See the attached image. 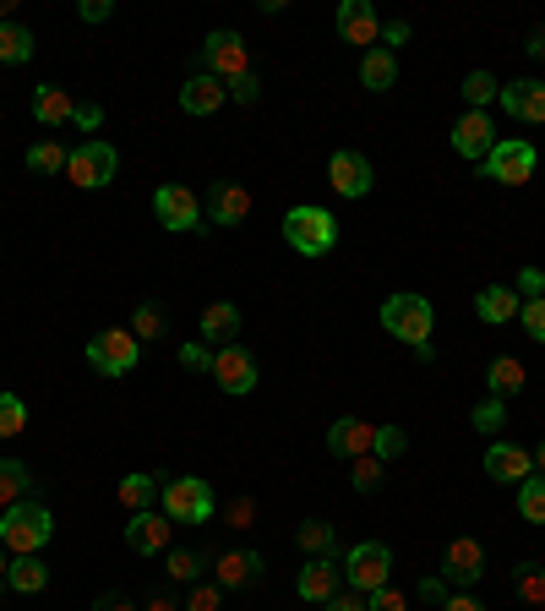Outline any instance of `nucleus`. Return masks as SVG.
I'll return each mask as SVG.
<instances>
[{
  "instance_id": "1",
  "label": "nucleus",
  "mask_w": 545,
  "mask_h": 611,
  "mask_svg": "<svg viewBox=\"0 0 545 611\" xmlns=\"http://www.w3.org/2000/svg\"><path fill=\"white\" fill-rule=\"evenodd\" d=\"M55 540V513L45 502H12L0 508V546L17 557H39Z\"/></svg>"
},
{
  "instance_id": "2",
  "label": "nucleus",
  "mask_w": 545,
  "mask_h": 611,
  "mask_svg": "<svg viewBox=\"0 0 545 611\" xmlns=\"http://www.w3.org/2000/svg\"><path fill=\"white\" fill-rule=\"evenodd\" d=\"M382 328H387L393 339H404V344L425 350V344H431V328H436V311H431V301H425V295L398 290V295H387V301H382Z\"/></svg>"
},
{
  "instance_id": "3",
  "label": "nucleus",
  "mask_w": 545,
  "mask_h": 611,
  "mask_svg": "<svg viewBox=\"0 0 545 611\" xmlns=\"http://www.w3.org/2000/svg\"><path fill=\"white\" fill-rule=\"evenodd\" d=\"M284 241H289L300 257H322V252H333V246H338V219H333L327 208L300 203V208H289V213H284Z\"/></svg>"
},
{
  "instance_id": "4",
  "label": "nucleus",
  "mask_w": 545,
  "mask_h": 611,
  "mask_svg": "<svg viewBox=\"0 0 545 611\" xmlns=\"http://www.w3.org/2000/svg\"><path fill=\"white\" fill-rule=\"evenodd\" d=\"M534 164H540L534 143H523V137H496V148L480 159V175L496 181V186H523V181H534Z\"/></svg>"
},
{
  "instance_id": "5",
  "label": "nucleus",
  "mask_w": 545,
  "mask_h": 611,
  "mask_svg": "<svg viewBox=\"0 0 545 611\" xmlns=\"http://www.w3.org/2000/svg\"><path fill=\"white\" fill-rule=\"evenodd\" d=\"M137 361H143V339L132 328H104L88 339V366L99 377H126V371H137Z\"/></svg>"
},
{
  "instance_id": "6",
  "label": "nucleus",
  "mask_w": 545,
  "mask_h": 611,
  "mask_svg": "<svg viewBox=\"0 0 545 611\" xmlns=\"http://www.w3.org/2000/svg\"><path fill=\"white\" fill-rule=\"evenodd\" d=\"M121 170V154L104 143V137H88L83 148H72V164H66V181L83 186V192H104Z\"/></svg>"
},
{
  "instance_id": "7",
  "label": "nucleus",
  "mask_w": 545,
  "mask_h": 611,
  "mask_svg": "<svg viewBox=\"0 0 545 611\" xmlns=\"http://www.w3.org/2000/svg\"><path fill=\"white\" fill-rule=\"evenodd\" d=\"M164 518L170 524H208L213 518V486L197 475L164 480Z\"/></svg>"
},
{
  "instance_id": "8",
  "label": "nucleus",
  "mask_w": 545,
  "mask_h": 611,
  "mask_svg": "<svg viewBox=\"0 0 545 611\" xmlns=\"http://www.w3.org/2000/svg\"><path fill=\"white\" fill-rule=\"evenodd\" d=\"M387 573H393V551H387L382 540H360V546L344 551V578H349V589L371 595V589L387 584Z\"/></svg>"
},
{
  "instance_id": "9",
  "label": "nucleus",
  "mask_w": 545,
  "mask_h": 611,
  "mask_svg": "<svg viewBox=\"0 0 545 611\" xmlns=\"http://www.w3.org/2000/svg\"><path fill=\"white\" fill-rule=\"evenodd\" d=\"M202 72H208V77H219V83H235V77H246V72H251L246 39H240V34H230V28L208 34V45H202Z\"/></svg>"
},
{
  "instance_id": "10",
  "label": "nucleus",
  "mask_w": 545,
  "mask_h": 611,
  "mask_svg": "<svg viewBox=\"0 0 545 611\" xmlns=\"http://www.w3.org/2000/svg\"><path fill=\"white\" fill-rule=\"evenodd\" d=\"M153 219L170 235H186V230H202V203H197L191 186H159L153 192Z\"/></svg>"
},
{
  "instance_id": "11",
  "label": "nucleus",
  "mask_w": 545,
  "mask_h": 611,
  "mask_svg": "<svg viewBox=\"0 0 545 611\" xmlns=\"http://www.w3.org/2000/svg\"><path fill=\"white\" fill-rule=\"evenodd\" d=\"M257 377H262V366H257V355H251V350H240V344L213 350V382H219L230 399L251 393V388H257Z\"/></svg>"
},
{
  "instance_id": "12",
  "label": "nucleus",
  "mask_w": 545,
  "mask_h": 611,
  "mask_svg": "<svg viewBox=\"0 0 545 611\" xmlns=\"http://www.w3.org/2000/svg\"><path fill=\"white\" fill-rule=\"evenodd\" d=\"M442 578H447V584H458V589L480 584V578H485V546H480L474 535L447 540V551H442Z\"/></svg>"
},
{
  "instance_id": "13",
  "label": "nucleus",
  "mask_w": 545,
  "mask_h": 611,
  "mask_svg": "<svg viewBox=\"0 0 545 611\" xmlns=\"http://www.w3.org/2000/svg\"><path fill=\"white\" fill-rule=\"evenodd\" d=\"M327 181H333V192L338 197H349V203H360L366 192H371V159L366 154H355V148H338L333 159H327Z\"/></svg>"
},
{
  "instance_id": "14",
  "label": "nucleus",
  "mask_w": 545,
  "mask_h": 611,
  "mask_svg": "<svg viewBox=\"0 0 545 611\" xmlns=\"http://www.w3.org/2000/svg\"><path fill=\"white\" fill-rule=\"evenodd\" d=\"M338 589H344V567H338L333 557H306V567H300V578H295V595H300L306 606H327Z\"/></svg>"
},
{
  "instance_id": "15",
  "label": "nucleus",
  "mask_w": 545,
  "mask_h": 611,
  "mask_svg": "<svg viewBox=\"0 0 545 611\" xmlns=\"http://www.w3.org/2000/svg\"><path fill=\"white\" fill-rule=\"evenodd\" d=\"M338 34H344V45H366V50H376V39H382V17H376L371 0H344V7H338Z\"/></svg>"
},
{
  "instance_id": "16",
  "label": "nucleus",
  "mask_w": 545,
  "mask_h": 611,
  "mask_svg": "<svg viewBox=\"0 0 545 611\" xmlns=\"http://www.w3.org/2000/svg\"><path fill=\"white\" fill-rule=\"evenodd\" d=\"M491 148H496V137H491V115H485V110H463L458 126H453V154L480 164Z\"/></svg>"
},
{
  "instance_id": "17",
  "label": "nucleus",
  "mask_w": 545,
  "mask_h": 611,
  "mask_svg": "<svg viewBox=\"0 0 545 611\" xmlns=\"http://www.w3.org/2000/svg\"><path fill=\"white\" fill-rule=\"evenodd\" d=\"M170 518L164 513H153V508H143V513H132L126 518V546L137 551V557H159L164 546H170Z\"/></svg>"
},
{
  "instance_id": "18",
  "label": "nucleus",
  "mask_w": 545,
  "mask_h": 611,
  "mask_svg": "<svg viewBox=\"0 0 545 611\" xmlns=\"http://www.w3.org/2000/svg\"><path fill=\"white\" fill-rule=\"evenodd\" d=\"M224 99H230V83H219V77H208V72L186 77V88H181V110H186V115H219Z\"/></svg>"
},
{
  "instance_id": "19",
  "label": "nucleus",
  "mask_w": 545,
  "mask_h": 611,
  "mask_svg": "<svg viewBox=\"0 0 545 611\" xmlns=\"http://www.w3.org/2000/svg\"><path fill=\"white\" fill-rule=\"evenodd\" d=\"M246 213H251V192H246V186L219 181V186L208 192V213H202V219H213V224L235 230V224H246Z\"/></svg>"
},
{
  "instance_id": "20",
  "label": "nucleus",
  "mask_w": 545,
  "mask_h": 611,
  "mask_svg": "<svg viewBox=\"0 0 545 611\" xmlns=\"http://www.w3.org/2000/svg\"><path fill=\"white\" fill-rule=\"evenodd\" d=\"M371 437H376V426L344 415V420L327 426V453H338V459H366V453H371Z\"/></svg>"
},
{
  "instance_id": "21",
  "label": "nucleus",
  "mask_w": 545,
  "mask_h": 611,
  "mask_svg": "<svg viewBox=\"0 0 545 611\" xmlns=\"http://www.w3.org/2000/svg\"><path fill=\"white\" fill-rule=\"evenodd\" d=\"M485 475H491V480H529V475H534V459H529V448H518V442H491V448H485Z\"/></svg>"
},
{
  "instance_id": "22",
  "label": "nucleus",
  "mask_w": 545,
  "mask_h": 611,
  "mask_svg": "<svg viewBox=\"0 0 545 611\" xmlns=\"http://www.w3.org/2000/svg\"><path fill=\"white\" fill-rule=\"evenodd\" d=\"M501 110L512 115V121H545V83H534V77H523V83H507L501 88Z\"/></svg>"
},
{
  "instance_id": "23",
  "label": "nucleus",
  "mask_w": 545,
  "mask_h": 611,
  "mask_svg": "<svg viewBox=\"0 0 545 611\" xmlns=\"http://www.w3.org/2000/svg\"><path fill=\"white\" fill-rule=\"evenodd\" d=\"M518 306H523V301H518V290H512V284H485V290L474 295V317H480V322H491V328L512 322V317H518Z\"/></svg>"
},
{
  "instance_id": "24",
  "label": "nucleus",
  "mask_w": 545,
  "mask_h": 611,
  "mask_svg": "<svg viewBox=\"0 0 545 611\" xmlns=\"http://www.w3.org/2000/svg\"><path fill=\"white\" fill-rule=\"evenodd\" d=\"M235 333H240V306L235 301H213L202 311V344L208 350H224V344H235Z\"/></svg>"
},
{
  "instance_id": "25",
  "label": "nucleus",
  "mask_w": 545,
  "mask_h": 611,
  "mask_svg": "<svg viewBox=\"0 0 545 611\" xmlns=\"http://www.w3.org/2000/svg\"><path fill=\"white\" fill-rule=\"evenodd\" d=\"M72 115H77V99H72V88H55V83H45V88L34 94V121H39V126H55V132H61Z\"/></svg>"
},
{
  "instance_id": "26",
  "label": "nucleus",
  "mask_w": 545,
  "mask_h": 611,
  "mask_svg": "<svg viewBox=\"0 0 545 611\" xmlns=\"http://www.w3.org/2000/svg\"><path fill=\"white\" fill-rule=\"evenodd\" d=\"M262 578V551H224L219 557V584L224 589H246Z\"/></svg>"
},
{
  "instance_id": "27",
  "label": "nucleus",
  "mask_w": 545,
  "mask_h": 611,
  "mask_svg": "<svg viewBox=\"0 0 545 611\" xmlns=\"http://www.w3.org/2000/svg\"><path fill=\"white\" fill-rule=\"evenodd\" d=\"M360 83H366L371 94H387V88L398 83V56H393V50H382V45H376V50H366V56H360Z\"/></svg>"
},
{
  "instance_id": "28",
  "label": "nucleus",
  "mask_w": 545,
  "mask_h": 611,
  "mask_svg": "<svg viewBox=\"0 0 545 611\" xmlns=\"http://www.w3.org/2000/svg\"><path fill=\"white\" fill-rule=\"evenodd\" d=\"M523 382H529V371H523L512 355H496V361L485 366V388H491V399H512V393H523Z\"/></svg>"
},
{
  "instance_id": "29",
  "label": "nucleus",
  "mask_w": 545,
  "mask_h": 611,
  "mask_svg": "<svg viewBox=\"0 0 545 611\" xmlns=\"http://www.w3.org/2000/svg\"><path fill=\"white\" fill-rule=\"evenodd\" d=\"M7 584H12L17 595H39V589L50 584V567H45V557H12V567H7Z\"/></svg>"
},
{
  "instance_id": "30",
  "label": "nucleus",
  "mask_w": 545,
  "mask_h": 611,
  "mask_svg": "<svg viewBox=\"0 0 545 611\" xmlns=\"http://www.w3.org/2000/svg\"><path fill=\"white\" fill-rule=\"evenodd\" d=\"M0 61H7V66L34 61V34H28V28H17V23H0Z\"/></svg>"
},
{
  "instance_id": "31",
  "label": "nucleus",
  "mask_w": 545,
  "mask_h": 611,
  "mask_svg": "<svg viewBox=\"0 0 545 611\" xmlns=\"http://www.w3.org/2000/svg\"><path fill=\"white\" fill-rule=\"evenodd\" d=\"M295 540H300V551H306V557H333V546H338L333 524H322V518H306V524L295 529Z\"/></svg>"
},
{
  "instance_id": "32",
  "label": "nucleus",
  "mask_w": 545,
  "mask_h": 611,
  "mask_svg": "<svg viewBox=\"0 0 545 611\" xmlns=\"http://www.w3.org/2000/svg\"><path fill=\"white\" fill-rule=\"evenodd\" d=\"M66 164H72V148H61V143H34L28 148V170H39V175H66Z\"/></svg>"
},
{
  "instance_id": "33",
  "label": "nucleus",
  "mask_w": 545,
  "mask_h": 611,
  "mask_svg": "<svg viewBox=\"0 0 545 611\" xmlns=\"http://www.w3.org/2000/svg\"><path fill=\"white\" fill-rule=\"evenodd\" d=\"M518 518H529V524H545V475H529V480H518Z\"/></svg>"
},
{
  "instance_id": "34",
  "label": "nucleus",
  "mask_w": 545,
  "mask_h": 611,
  "mask_svg": "<svg viewBox=\"0 0 545 611\" xmlns=\"http://www.w3.org/2000/svg\"><path fill=\"white\" fill-rule=\"evenodd\" d=\"M28 486H34V480H28V464H23V459H0V508H12Z\"/></svg>"
},
{
  "instance_id": "35",
  "label": "nucleus",
  "mask_w": 545,
  "mask_h": 611,
  "mask_svg": "<svg viewBox=\"0 0 545 611\" xmlns=\"http://www.w3.org/2000/svg\"><path fill=\"white\" fill-rule=\"evenodd\" d=\"M491 99H501V83L491 72H469L463 77V105L469 110H491Z\"/></svg>"
},
{
  "instance_id": "36",
  "label": "nucleus",
  "mask_w": 545,
  "mask_h": 611,
  "mask_svg": "<svg viewBox=\"0 0 545 611\" xmlns=\"http://www.w3.org/2000/svg\"><path fill=\"white\" fill-rule=\"evenodd\" d=\"M404 448H409V431L404 426H376V437H371V459H404Z\"/></svg>"
},
{
  "instance_id": "37",
  "label": "nucleus",
  "mask_w": 545,
  "mask_h": 611,
  "mask_svg": "<svg viewBox=\"0 0 545 611\" xmlns=\"http://www.w3.org/2000/svg\"><path fill=\"white\" fill-rule=\"evenodd\" d=\"M512 589H518L523 600L545 606V567H540V562H518V573H512Z\"/></svg>"
},
{
  "instance_id": "38",
  "label": "nucleus",
  "mask_w": 545,
  "mask_h": 611,
  "mask_svg": "<svg viewBox=\"0 0 545 611\" xmlns=\"http://www.w3.org/2000/svg\"><path fill=\"white\" fill-rule=\"evenodd\" d=\"M469 420H474V431H480V437H496V431L507 426V404H501V399H480Z\"/></svg>"
},
{
  "instance_id": "39",
  "label": "nucleus",
  "mask_w": 545,
  "mask_h": 611,
  "mask_svg": "<svg viewBox=\"0 0 545 611\" xmlns=\"http://www.w3.org/2000/svg\"><path fill=\"white\" fill-rule=\"evenodd\" d=\"M164 328H170V317H164V306H159V301H143V306H137V328H132V333H137L143 344H148V339H159Z\"/></svg>"
},
{
  "instance_id": "40",
  "label": "nucleus",
  "mask_w": 545,
  "mask_h": 611,
  "mask_svg": "<svg viewBox=\"0 0 545 611\" xmlns=\"http://www.w3.org/2000/svg\"><path fill=\"white\" fill-rule=\"evenodd\" d=\"M28 426V404L17 393H0V437H17Z\"/></svg>"
},
{
  "instance_id": "41",
  "label": "nucleus",
  "mask_w": 545,
  "mask_h": 611,
  "mask_svg": "<svg viewBox=\"0 0 545 611\" xmlns=\"http://www.w3.org/2000/svg\"><path fill=\"white\" fill-rule=\"evenodd\" d=\"M121 502H126L132 513H143V508L153 502V475H126V480H121Z\"/></svg>"
},
{
  "instance_id": "42",
  "label": "nucleus",
  "mask_w": 545,
  "mask_h": 611,
  "mask_svg": "<svg viewBox=\"0 0 545 611\" xmlns=\"http://www.w3.org/2000/svg\"><path fill=\"white\" fill-rule=\"evenodd\" d=\"M202 562H208L202 551H170V578L175 584H197L202 578Z\"/></svg>"
},
{
  "instance_id": "43",
  "label": "nucleus",
  "mask_w": 545,
  "mask_h": 611,
  "mask_svg": "<svg viewBox=\"0 0 545 611\" xmlns=\"http://www.w3.org/2000/svg\"><path fill=\"white\" fill-rule=\"evenodd\" d=\"M518 322H523L529 339L545 344V295H540V301H523V306H518Z\"/></svg>"
},
{
  "instance_id": "44",
  "label": "nucleus",
  "mask_w": 545,
  "mask_h": 611,
  "mask_svg": "<svg viewBox=\"0 0 545 611\" xmlns=\"http://www.w3.org/2000/svg\"><path fill=\"white\" fill-rule=\"evenodd\" d=\"M224 606V584H197L186 595V611H219Z\"/></svg>"
},
{
  "instance_id": "45",
  "label": "nucleus",
  "mask_w": 545,
  "mask_h": 611,
  "mask_svg": "<svg viewBox=\"0 0 545 611\" xmlns=\"http://www.w3.org/2000/svg\"><path fill=\"white\" fill-rule=\"evenodd\" d=\"M382 486V459H355V491H376Z\"/></svg>"
},
{
  "instance_id": "46",
  "label": "nucleus",
  "mask_w": 545,
  "mask_h": 611,
  "mask_svg": "<svg viewBox=\"0 0 545 611\" xmlns=\"http://www.w3.org/2000/svg\"><path fill=\"white\" fill-rule=\"evenodd\" d=\"M366 611H409V606H404V595H398L393 584H382V589L366 595Z\"/></svg>"
},
{
  "instance_id": "47",
  "label": "nucleus",
  "mask_w": 545,
  "mask_h": 611,
  "mask_svg": "<svg viewBox=\"0 0 545 611\" xmlns=\"http://www.w3.org/2000/svg\"><path fill=\"white\" fill-rule=\"evenodd\" d=\"M230 99H235V105H257V99H262V83H257V72L235 77V83H230Z\"/></svg>"
},
{
  "instance_id": "48",
  "label": "nucleus",
  "mask_w": 545,
  "mask_h": 611,
  "mask_svg": "<svg viewBox=\"0 0 545 611\" xmlns=\"http://www.w3.org/2000/svg\"><path fill=\"white\" fill-rule=\"evenodd\" d=\"M512 290H518V301H540V295H545V273H540V268H523Z\"/></svg>"
},
{
  "instance_id": "49",
  "label": "nucleus",
  "mask_w": 545,
  "mask_h": 611,
  "mask_svg": "<svg viewBox=\"0 0 545 611\" xmlns=\"http://www.w3.org/2000/svg\"><path fill=\"white\" fill-rule=\"evenodd\" d=\"M181 366H186V371H213V350H208V344H186V350H181Z\"/></svg>"
},
{
  "instance_id": "50",
  "label": "nucleus",
  "mask_w": 545,
  "mask_h": 611,
  "mask_svg": "<svg viewBox=\"0 0 545 611\" xmlns=\"http://www.w3.org/2000/svg\"><path fill=\"white\" fill-rule=\"evenodd\" d=\"M72 126H77V132H99V126H104V105H77Z\"/></svg>"
},
{
  "instance_id": "51",
  "label": "nucleus",
  "mask_w": 545,
  "mask_h": 611,
  "mask_svg": "<svg viewBox=\"0 0 545 611\" xmlns=\"http://www.w3.org/2000/svg\"><path fill=\"white\" fill-rule=\"evenodd\" d=\"M327 611H366V595H360V589H338V595L327 600Z\"/></svg>"
},
{
  "instance_id": "52",
  "label": "nucleus",
  "mask_w": 545,
  "mask_h": 611,
  "mask_svg": "<svg viewBox=\"0 0 545 611\" xmlns=\"http://www.w3.org/2000/svg\"><path fill=\"white\" fill-rule=\"evenodd\" d=\"M77 12H83V23H104V17H110L115 7H110V0H83Z\"/></svg>"
},
{
  "instance_id": "53",
  "label": "nucleus",
  "mask_w": 545,
  "mask_h": 611,
  "mask_svg": "<svg viewBox=\"0 0 545 611\" xmlns=\"http://www.w3.org/2000/svg\"><path fill=\"white\" fill-rule=\"evenodd\" d=\"M398 45H409V23H387L382 28V50H398Z\"/></svg>"
},
{
  "instance_id": "54",
  "label": "nucleus",
  "mask_w": 545,
  "mask_h": 611,
  "mask_svg": "<svg viewBox=\"0 0 545 611\" xmlns=\"http://www.w3.org/2000/svg\"><path fill=\"white\" fill-rule=\"evenodd\" d=\"M442 611H485V606H480L474 595H447V600H442Z\"/></svg>"
},
{
  "instance_id": "55",
  "label": "nucleus",
  "mask_w": 545,
  "mask_h": 611,
  "mask_svg": "<svg viewBox=\"0 0 545 611\" xmlns=\"http://www.w3.org/2000/svg\"><path fill=\"white\" fill-rule=\"evenodd\" d=\"M94 611H137V606H132V600H126V595H104V600H99V606H94Z\"/></svg>"
},
{
  "instance_id": "56",
  "label": "nucleus",
  "mask_w": 545,
  "mask_h": 611,
  "mask_svg": "<svg viewBox=\"0 0 545 611\" xmlns=\"http://www.w3.org/2000/svg\"><path fill=\"white\" fill-rule=\"evenodd\" d=\"M420 600H447V595H442V578H425V584H420Z\"/></svg>"
},
{
  "instance_id": "57",
  "label": "nucleus",
  "mask_w": 545,
  "mask_h": 611,
  "mask_svg": "<svg viewBox=\"0 0 545 611\" xmlns=\"http://www.w3.org/2000/svg\"><path fill=\"white\" fill-rule=\"evenodd\" d=\"M148 611H181V606H175L170 595H153V600H148Z\"/></svg>"
},
{
  "instance_id": "58",
  "label": "nucleus",
  "mask_w": 545,
  "mask_h": 611,
  "mask_svg": "<svg viewBox=\"0 0 545 611\" xmlns=\"http://www.w3.org/2000/svg\"><path fill=\"white\" fill-rule=\"evenodd\" d=\"M523 50H529V56H534V61H545V39H540V34H534V39H529V45H523Z\"/></svg>"
},
{
  "instance_id": "59",
  "label": "nucleus",
  "mask_w": 545,
  "mask_h": 611,
  "mask_svg": "<svg viewBox=\"0 0 545 611\" xmlns=\"http://www.w3.org/2000/svg\"><path fill=\"white\" fill-rule=\"evenodd\" d=\"M529 459H534V475H545V442H540V448H534Z\"/></svg>"
},
{
  "instance_id": "60",
  "label": "nucleus",
  "mask_w": 545,
  "mask_h": 611,
  "mask_svg": "<svg viewBox=\"0 0 545 611\" xmlns=\"http://www.w3.org/2000/svg\"><path fill=\"white\" fill-rule=\"evenodd\" d=\"M7 567H12V562H7V546H0V584H7Z\"/></svg>"
},
{
  "instance_id": "61",
  "label": "nucleus",
  "mask_w": 545,
  "mask_h": 611,
  "mask_svg": "<svg viewBox=\"0 0 545 611\" xmlns=\"http://www.w3.org/2000/svg\"><path fill=\"white\" fill-rule=\"evenodd\" d=\"M540 39H545V28H540Z\"/></svg>"
}]
</instances>
